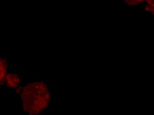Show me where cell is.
I'll use <instances>...</instances> for the list:
<instances>
[{"label":"cell","instance_id":"6da1fadb","mask_svg":"<svg viewBox=\"0 0 154 115\" xmlns=\"http://www.w3.org/2000/svg\"><path fill=\"white\" fill-rule=\"evenodd\" d=\"M21 98L24 110L30 114H36L48 105L50 94L45 84L36 82L30 83L24 88Z\"/></svg>","mask_w":154,"mask_h":115},{"label":"cell","instance_id":"7a4b0ae2","mask_svg":"<svg viewBox=\"0 0 154 115\" xmlns=\"http://www.w3.org/2000/svg\"><path fill=\"white\" fill-rule=\"evenodd\" d=\"M5 81L8 86L15 88L18 86L20 83V80L19 77L17 75L8 74L6 75Z\"/></svg>","mask_w":154,"mask_h":115},{"label":"cell","instance_id":"3957f363","mask_svg":"<svg viewBox=\"0 0 154 115\" xmlns=\"http://www.w3.org/2000/svg\"><path fill=\"white\" fill-rule=\"evenodd\" d=\"M7 66L6 62L0 57V85L5 82L7 75Z\"/></svg>","mask_w":154,"mask_h":115},{"label":"cell","instance_id":"277c9868","mask_svg":"<svg viewBox=\"0 0 154 115\" xmlns=\"http://www.w3.org/2000/svg\"><path fill=\"white\" fill-rule=\"evenodd\" d=\"M144 0H124L125 2L130 5H135L143 2Z\"/></svg>","mask_w":154,"mask_h":115},{"label":"cell","instance_id":"5b68a950","mask_svg":"<svg viewBox=\"0 0 154 115\" xmlns=\"http://www.w3.org/2000/svg\"><path fill=\"white\" fill-rule=\"evenodd\" d=\"M145 9L146 11L152 12V13H153V14H154V7L146 5V7H145Z\"/></svg>","mask_w":154,"mask_h":115},{"label":"cell","instance_id":"8992f818","mask_svg":"<svg viewBox=\"0 0 154 115\" xmlns=\"http://www.w3.org/2000/svg\"><path fill=\"white\" fill-rule=\"evenodd\" d=\"M148 6L154 7V0H144Z\"/></svg>","mask_w":154,"mask_h":115}]
</instances>
